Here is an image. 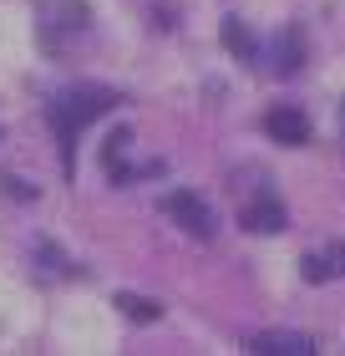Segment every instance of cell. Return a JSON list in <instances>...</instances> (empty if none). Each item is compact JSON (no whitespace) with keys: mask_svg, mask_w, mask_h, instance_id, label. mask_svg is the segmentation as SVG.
Instances as JSON below:
<instances>
[{"mask_svg":"<svg viewBox=\"0 0 345 356\" xmlns=\"http://www.w3.org/2000/svg\"><path fill=\"white\" fill-rule=\"evenodd\" d=\"M117 311H122L127 321H158V316H162V305H158V300H147V296H127V290H122V296H117Z\"/></svg>","mask_w":345,"mask_h":356,"instance_id":"8fae6325","label":"cell"},{"mask_svg":"<svg viewBox=\"0 0 345 356\" xmlns=\"http://www.w3.org/2000/svg\"><path fill=\"white\" fill-rule=\"evenodd\" d=\"M127 153H133V133H127V127H117V133L107 138V148H102V163H107V173L117 178V184H133V168H127Z\"/></svg>","mask_w":345,"mask_h":356,"instance_id":"ba28073f","label":"cell"},{"mask_svg":"<svg viewBox=\"0 0 345 356\" xmlns=\"http://www.w3.org/2000/svg\"><path fill=\"white\" fill-rule=\"evenodd\" d=\"M264 133L274 143H285V148H305V143H310V118L300 107H274L264 118Z\"/></svg>","mask_w":345,"mask_h":356,"instance_id":"277c9868","label":"cell"},{"mask_svg":"<svg viewBox=\"0 0 345 356\" xmlns=\"http://www.w3.org/2000/svg\"><path fill=\"white\" fill-rule=\"evenodd\" d=\"M92 31V6L87 0H46L41 6V46L46 51H67Z\"/></svg>","mask_w":345,"mask_h":356,"instance_id":"7a4b0ae2","label":"cell"},{"mask_svg":"<svg viewBox=\"0 0 345 356\" xmlns=\"http://www.w3.org/2000/svg\"><path fill=\"white\" fill-rule=\"evenodd\" d=\"M300 275H305L310 285L340 280V275H345V245H325V250H315V254H305V260H300Z\"/></svg>","mask_w":345,"mask_h":356,"instance_id":"8992f818","label":"cell"},{"mask_svg":"<svg viewBox=\"0 0 345 356\" xmlns=\"http://www.w3.org/2000/svg\"><path fill=\"white\" fill-rule=\"evenodd\" d=\"M300 61H305L300 31H285V36L274 41V72H279V76H289V72H300Z\"/></svg>","mask_w":345,"mask_h":356,"instance_id":"9c48e42d","label":"cell"},{"mask_svg":"<svg viewBox=\"0 0 345 356\" xmlns=\"http://www.w3.org/2000/svg\"><path fill=\"white\" fill-rule=\"evenodd\" d=\"M239 224H244L249 234H279V229H285V204H279L274 193H259V199L244 204Z\"/></svg>","mask_w":345,"mask_h":356,"instance_id":"5b68a950","label":"cell"},{"mask_svg":"<svg viewBox=\"0 0 345 356\" xmlns=\"http://www.w3.org/2000/svg\"><path fill=\"white\" fill-rule=\"evenodd\" d=\"M249 351H259V356H315V341L300 331H264L249 341Z\"/></svg>","mask_w":345,"mask_h":356,"instance_id":"52a82bcc","label":"cell"},{"mask_svg":"<svg viewBox=\"0 0 345 356\" xmlns=\"http://www.w3.org/2000/svg\"><path fill=\"white\" fill-rule=\"evenodd\" d=\"M162 209L183 224V229L193 234V239H213V209L199 199V193H188V188H178V193H168L162 199Z\"/></svg>","mask_w":345,"mask_h":356,"instance_id":"3957f363","label":"cell"},{"mask_svg":"<svg viewBox=\"0 0 345 356\" xmlns=\"http://www.w3.org/2000/svg\"><path fill=\"white\" fill-rule=\"evenodd\" d=\"M122 97L112 92V87H67V92H56L51 97V107H46V118H51V133L61 143V168H76V138H81V127L96 122L102 112H112Z\"/></svg>","mask_w":345,"mask_h":356,"instance_id":"6da1fadb","label":"cell"},{"mask_svg":"<svg viewBox=\"0 0 345 356\" xmlns=\"http://www.w3.org/2000/svg\"><path fill=\"white\" fill-rule=\"evenodd\" d=\"M224 46H228V51H234L239 61H254V56H259V46H254V36H249V26H244L239 15H228V21H224Z\"/></svg>","mask_w":345,"mask_h":356,"instance_id":"30bf717a","label":"cell"}]
</instances>
